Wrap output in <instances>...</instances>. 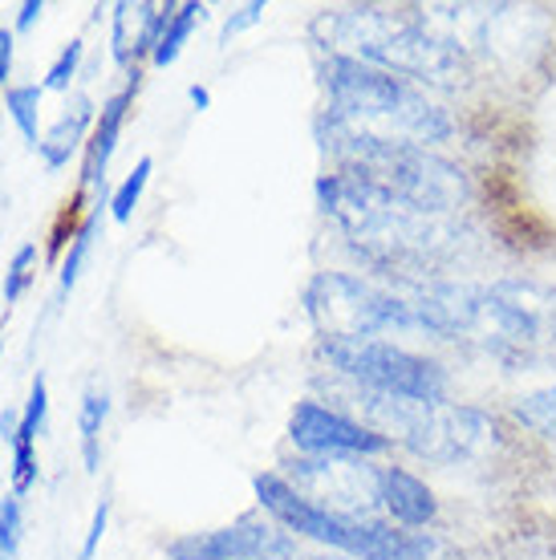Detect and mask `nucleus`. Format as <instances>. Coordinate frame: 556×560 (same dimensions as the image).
I'll list each match as a JSON object with an SVG mask.
<instances>
[{
  "mask_svg": "<svg viewBox=\"0 0 556 560\" xmlns=\"http://www.w3.org/2000/svg\"><path fill=\"white\" fill-rule=\"evenodd\" d=\"M317 199L370 265L382 272H403V280H427L431 268L460 244L455 215L418 208L410 199L341 171L321 175Z\"/></svg>",
  "mask_w": 556,
  "mask_h": 560,
  "instance_id": "1",
  "label": "nucleus"
},
{
  "mask_svg": "<svg viewBox=\"0 0 556 560\" xmlns=\"http://www.w3.org/2000/svg\"><path fill=\"white\" fill-rule=\"evenodd\" d=\"M329 110L321 118L325 147L334 142H386V147H427L451 135V114L427 90L398 73L329 54L325 61Z\"/></svg>",
  "mask_w": 556,
  "mask_h": 560,
  "instance_id": "2",
  "label": "nucleus"
},
{
  "mask_svg": "<svg viewBox=\"0 0 556 560\" xmlns=\"http://www.w3.org/2000/svg\"><path fill=\"white\" fill-rule=\"evenodd\" d=\"M313 33L337 57H354L386 73H403L422 85H455L463 78V57L435 42L418 16H398L390 9H334L321 13Z\"/></svg>",
  "mask_w": 556,
  "mask_h": 560,
  "instance_id": "3",
  "label": "nucleus"
},
{
  "mask_svg": "<svg viewBox=\"0 0 556 560\" xmlns=\"http://www.w3.org/2000/svg\"><path fill=\"white\" fill-rule=\"evenodd\" d=\"M366 415L374 419L382 439H403L406 447L431 463H467L496 451V422L475 407H451V402H415L394 394L362 390ZM358 402V407H362Z\"/></svg>",
  "mask_w": 556,
  "mask_h": 560,
  "instance_id": "4",
  "label": "nucleus"
},
{
  "mask_svg": "<svg viewBox=\"0 0 556 560\" xmlns=\"http://www.w3.org/2000/svg\"><path fill=\"white\" fill-rule=\"evenodd\" d=\"M329 151L341 159V175L366 179L410 199L418 208L455 215L467 203V175L427 147H386V142H334Z\"/></svg>",
  "mask_w": 556,
  "mask_h": 560,
  "instance_id": "5",
  "label": "nucleus"
},
{
  "mask_svg": "<svg viewBox=\"0 0 556 560\" xmlns=\"http://www.w3.org/2000/svg\"><path fill=\"white\" fill-rule=\"evenodd\" d=\"M256 500L268 516L285 524L289 533L309 536L317 545H329L337 552H346L349 560H427L431 557V545L415 533H394L386 524H358V520H337L329 512H321L317 504L301 500L297 491L289 488V479L280 476H256Z\"/></svg>",
  "mask_w": 556,
  "mask_h": 560,
  "instance_id": "6",
  "label": "nucleus"
},
{
  "mask_svg": "<svg viewBox=\"0 0 556 560\" xmlns=\"http://www.w3.org/2000/svg\"><path fill=\"white\" fill-rule=\"evenodd\" d=\"M309 313L329 341H386L398 334H427L415 305L398 293H382L349 272H321L309 284Z\"/></svg>",
  "mask_w": 556,
  "mask_h": 560,
  "instance_id": "7",
  "label": "nucleus"
},
{
  "mask_svg": "<svg viewBox=\"0 0 556 560\" xmlns=\"http://www.w3.org/2000/svg\"><path fill=\"white\" fill-rule=\"evenodd\" d=\"M556 334V293L500 280L491 289H475L472 317L463 337H472L500 358H529Z\"/></svg>",
  "mask_w": 556,
  "mask_h": 560,
  "instance_id": "8",
  "label": "nucleus"
},
{
  "mask_svg": "<svg viewBox=\"0 0 556 560\" xmlns=\"http://www.w3.org/2000/svg\"><path fill=\"white\" fill-rule=\"evenodd\" d=\"M321 353L346 374L362 382V390L415 398V402H447L443 370L418 353L398 350L394 341H321Z\"/></svg>",
  "mask_w": 556,
  "mask_h": 560,
  "instance_id": "9",
  "label": "nucleus"
},
{
  "mask_svg": "<svg viewBox=\"0 0 556 560\" xmlns=\"http://www.w3.org/2000/svg\"><path fill=\"white\" fill-rule=\"evenodd\" d=\"M289 467V488L337 520L370 524L386 508L382 504V471L358 455H325V459L305 455Z\"/></svg>",
  "mask_w": 556,
  "mask_h": 560,
  "instance_id": "10",
  "label": "nucleus"
},
{
  "mask_svg": "<svg viewBox=\"0 0 556 560\" xmlns=\"http://www.w3.org/2000/svg\"><path fill=\"white\" fill-rule=\"evenodd\" d=\"M171 560H292L297 545L289 533H280L273 520L240 516L228 528L216 533H195L167 545Z\"/></svg>",
  "mask_w": 556,
  "mask_h": 560,
  "instance_id": "11",
  "label": "nucleus"
},
{
  "mask_svg": "<svg viewBox=\"0 0 556 560\" xmlns=\"http://www.w3.org/2000/svg\"><path fill=\"white\" fill-rule=\"evenodd\" d=\"M289 439L301 455H313V459H325V455H358V459H366V455L390 447V439H382L374 427L346 419V415L321 407V402H301L292 410Z\"/></svg>",
  "mask_w": 556,
  "mask_h": 560,
  "instance_id": "12",
  "label": "nucleus"
},
{
  "mask_svg": "<svg viewBox=\"0 0 556 560\" xmlns=\"http://www.w3.org/2000/svg\"><path fill=\"white\" fill-rule=\"evenodd\" d=\"M135 90H139V73H135L118 94H111V98L102 102L94 135L85 142V167H82L85 187H102V191H106V167H111V154H114V147H118V135H123L126 110H130V102H135Z\"/></svg>",
  "mask_w": 556,
  "mask_h": 560,
  "instance_id": "13",
  "label": "nucleus"
},
{
  "mask_svg": "<svg viewBox=\"0 0 556 560\" xmlns=\"http://www.w3.org/2000/svg\"><path fill=\"white\" fill-rule=\"evenodd\" d=\"M171 4H151V0H139V4H114V28H111V45H114V61L118 66H130L139 61L147 49L154 54V42L167 25Z\"/></svg>",
  "mask_w": 556,
  "mask_h": 560,
  "instance_id": "14",
  "label": "nucleus"
},
{
  "mask_svg": "<svg viewBox=\"0 0 556 560\" xmlns=\"http://www.w3.org/2000/svg\"><path fill=\"white\" fill-rule=\"evenodd\" d=\"M94 122H97L94 102L85 98V94H78V98L66 106V114H61L54 127L42 135V142H37V154H42L45 167H49V171L66 167L73 154H78V147L85 142V135H90V127H94Z\"/></svg>",
  "mask_w": 556,
  "mask_h": 560,
  "instance_id": "15",
  "label": "nucleus"
},
{
  "mask_svg": "<svg viewBox=\"0 0 556 560\" xmlns=\"http://www.w3.org/2000/svg\"><path fill=\"white\" fill-rule=\"evenodd\" d=\"M382 504H386L390 516L398 520V524H406V528H422V524H431L435 520L431 488H427L418 476L403 471V467L382 471Z\"/></svg>",
  "mask_w": 556,
  "mask_h": 560,
  "instance_id": "16",
  "label": "nucleus"
},
{
  "mask_svg": "<svg viewBox=\"0 0 556 560\" xmlns=\"http://www.w3.org/2000/svg\"><path fill=\"white\" fill-rule=\"evenodd\" d=\"M208 16V9L204 4H171L167 13V25H163V33H159V42H154V66H175V57L183 54V45H187V37L195 33V25Z\"/></svg>",
  "mask_w": 556,
  "mask_h": 560,
  "instance_id": "17",
  "label": "nucleus"
},
{
  "mask_svg": "<svg viewBox=\"0 0 556 560\" xmlns=\"http://www.w3.org/2000/svg\"><path fill=\"white\" fill-rule=\"evenodd\" d=\"M106 415H111V398H106V390H85L82 410H78V431H82V463L90 476H94L97 463H102V455H97V439H102Z\"/></svg>",
  "mask_w": 556,
  "mask_h": 560,
  "instance_id": "18",
  "label": "nucleus"
},
{
  "mask_svg": "<svg viewBox=\"0 0 556 560\" xmlns=\"http://www.w3.org/2000/svg\"><path fill=\"white\" fill-rule=\"evenodd\" d=\"M42 94L45 85L28 82V85H9L4 90V110H9V118L16 122V130L25 135V142L37 151V142H42V135H37V127H42Z\"/></svg>",
  "mask_w": 556,
  "mask_h": 560,
  "instance_id": "19",
  "label": "nucleus"
},
{
  "mask_svg": "<svg viewBox=\"0 0 556 560\" xmlns=\"http://www.w3.org/2000/svg\"><path fill=\"white\" fill-rule=\"evenodd\" d=\"M97 220H102V211H90L82 220V228H78L70 253L61 260V272H57V296L70 293L73 284H78V277H82V268H85V260H90V248H94V236H97Z\"/></svg>",
  "mask_w": 556,
  "mask_h": 560,
  "instance_id": "20",
  "label": "nucleus"
},
{
  "mask_svg": "<svg viewBox=\"0 0 556 560\" xmlns=\"http://www.w3.org/2000/svg\"><path fill=\"white\" fill-rule=\"evenodd\" d=\"M151 171H154L151 159H139V167H135L123 183H118V191L111 196V215L118 220V224H126V220L135 215L142 191H147V179H151Z\"/></svg>",
  "mask_w": 556,
  "mask_h": 560,
  "instance_id": "21",
  "label": "nucleus"
},
{
  "mask_svg": "<svg viewBox=\"0 0 556 560\" xmlns=\"http://www.w3.org/2000/svg\"><path fill=\"white\" fill-rule=\"evenodd\" d=\"M21 536H25V508H21V495L9 491L0 500V560H13L21 552Z\"/></svg>",
  "mask_w": 556,
  "mask_h": 560,
  "instance_id": "22",
  "label": "nucleus"
},
{
  "mask_svg": "<svg viewBox=\"0 0 556 560\" xmlns=\"http://www.w3.org/2000/svg\"><path fill=\"white\" fill-rule=\"evenodd\" d=\"M516 415L529 422V427H536L541 434L556 439V386H553V390H541V394H529V398H520Z\"/></svg>",
  "mask_w": 556,
  "mask_h": 560,
  "instance_id": "23",
  "label": "nucleus"
},
{
  "mask_svg": "<svg viewBox=\"0 0 556 560\" xmlns=\"http://www.w3.org/2000/svg\"><path fill=\"white\" fill-rule=\"evenodd\" d=\"M33 268H37V244H21L9 260V272H4V301L13 305L21 301V293L28 289V280H33Z\"/></svg>",
  "mask_w": 556,
  "mask_h": 560,
  "instance_id": "24",
  "label": "nucleus"
},
{
  "mask_svg": "<svg viewBox=\"0 0 556 560\" xmlns=\"http://www.w3.org/2000/svg\"><path fill=\"white\" fill-rule=\"evenodd\" d=\"M82 54H85V45L73 37L61 54H57V61L49 66V73H45V90H54V94H66L70 90V82L78 78V66H82Z\"/></svg>",
  "mask_w": 556,
  "mask_h": 560,
  "instance_id": "25",
  "label": "nucleus"
},
{
  "mask_svg": "<svg viewBox=\"0 0 556 560\" xmlns=\"http://www.w3.org/2000/svg\"><path fill=\"white\" fill-rule=\"evenodd\" d=\"M45 415H49V390H45V378L37 374L33 378V390H28V402L21 410V439H33L37 443V434L45 431Z\"/></svg>",
  "mask_w": 556,
  "mask_h": 560,
  "instance_id": "26",
  "label": "nucleus"
},
{
  "mask_svg": "<svg viewBox=\"0 0 556 560\" xmlns=\"http://www.w3.org/2000/svg\"><path fill=\"white\" fill-rule=\"evenodd\" d=\"M28 488H37V443L33 439H13V491L25 495Z\"/></svg>",
  "mask_w": 556,
  "mask_h": 560,
  "instance_id": "27",
  "label": "nucleus"
},
{
  "mask_svg": "<svg viewBox=\"0 0 556 560\" xmlns=\"http://www.w3.org/2000/svg\"><path fill=\"white\" fill-rule=\"evenodd\" d=\"M265 21V4L260 0H252V4H244V9H236V13L228 16V25L220 28V45H228L232 37H240L244 28H252V25H260Z\"/></svg>",
  "mask_w": 556,
  "mask_h": 560,
  "instance_id": "28",
  "label": "nucleus"
},
{
  "mask_svg": "<svg viewBox=\"0 0 556 560\" xmlns=\"http://www.w3.org/2000/svg\"><path fill=\"white\" fill-rule=\"evenodd\" d=\"M106 524H111V500H102V504L94 508V520H90V528H85V540H82V552H78V560L94 557L97 545H102V536H106Z\"/></svg>",
  "mask_w": 556,
  "mask_h": 560,
  "instance_id": "29",
  "label": "nucleus"
},
{
  "mask_svg": "<svg viewBox=\"0 0 556 560\" xmlns=\"http://www.w3.org/2000/svg\"><path fill=\"white\" fill-rule=\"evenodd\" d=\"M42 13H45V0H25V4L16 9V28H13V33H28V28L42 21Z\"/></svg>",
  "mask_w": 556,
  "mask_h": 560,
  "instance_id": "30",
  "label": "nucleus"
},
{
  "mask_svg": "<svg viewBox=\"0 0 556 560\" xmlns=\"http://www.w3.org/2000/svg\"><path fill=\"white\" fill-rule=\"evenodd\" d=\"M13 49H16L13 28H0V85L9 82V73H13Z\"/></svg>",
  "mask_w": 556,
  "mask_h": 560,
  "instance_id": "31",
  "label": "nucleus"
},
{
  "mask_svg": "<svg viewBox=\"0 0 556 560\" xmlns=\"http://www.w3.org/2000/svg\"><path fill=\"white\" fill-rule=\"evenodd\" d=\"M16 431H21V410H4V415H0V439H4L9 447H13Z\"/></svg>",
  "mask_w": 556,
  "mask_h": 560,
  "instance_id": "32",
  "label": "nucleus"
},
{
  "mask_svg": "<svg viewBox=\"0 0 556 560\" xmlns=\"http://www.w3.org/2000/svg\"><path fill=\"white\" fill-rule=\"evenodd\" d=\"M187 94H192V106H195V110H208L211 94H208V90H204V85H192Z\"/></svg>",
  "mask_w": 556,
  "mask_h": 560,
  "instance_id": "33",
  "label": "nucleus"
},
{
  "mask_svg": "<svg viewBox=\"0 0 556 560\" xmlns=\"http://www.w3.org/2000/svg\"><path fill=\"white\" fill-rule=\"evenodd\" d=\"M0 353H4V341H0Z\"/></svg>",
  "mask_w": 556,
  "mask_h": 560,
  "instance_id": "34",
  "label": "nucleus"
}]
</instances>
